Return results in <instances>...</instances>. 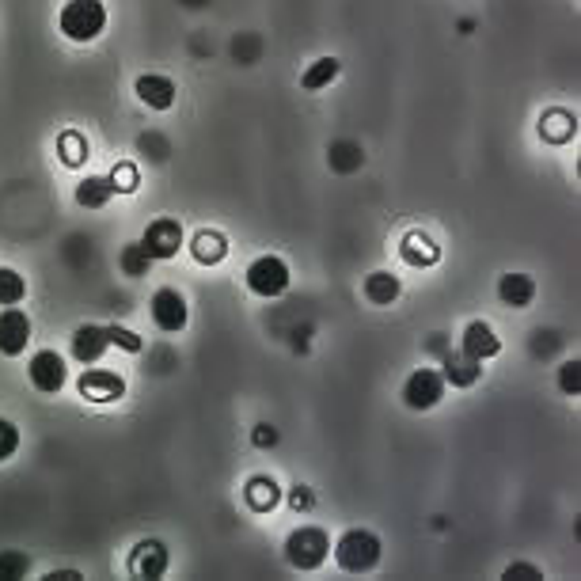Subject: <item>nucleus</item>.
I'll use <instances>...</instances> for the list:
<instances>
[{
    "label": "nucleus",
    "instance_id": "nucleus-1",
    "mask_svg": "<svg viewBox=\"0 0 581 581\" xmlns=\"http://www.w3.org/2000/svg\"><path fill=\"white\" fill-rule=\"evenodd\" d=\"M57 27L69 42H95L107 31V4L103 0H69L57 12Z\"/></svg>",
    "mask_w": 581,
    "mask_h": 581
},
{
    "label": "nucleus",
    "instance_id": "nucleus-2",
    "mask_svg": "<svg viewBox=\"0 0 581 581\" xmlns=\"http://www.w3.org/2000/svg\"><path fill=\"white\" fill-rule=\"evenodd\" d=\"M384 547H380V536L369 532V528H350L342 532V540L335 544V563L346 570V574H373L376 563H380Z\"/></svg>",
    "mask_w": 581,
    "mask_h": 581
},
{
    "label": "nucleus",
    "instance_id": "nucleus-3",
    "mask_svg": "<svg viewBox=\"0 0 581 581\" xmlns=\"http://www.w3.org/2000/svg\"><path fill=\"white\" fill-rule=\"evenodd\" d=\"M327 555H331V536H327L319 525L297 528V532H289V540H285V559H289V566L304 570V574L316 570L319 563H327Z\"/></svg>",
    "mask_w": 581,
    "mask_h": 581
},
{
    "label": "nucleus",
    "instance_id": "nucleus-4",
    "mask_svg": "<svg viewBox=\"0 0 581 581\" xmlns=\"http://www.w3.org/2000/svg\"><path fill=\"white\" fill-rule=\"evenodd\" d=\"M247 289L255 293V297H282L285 289H289V266H285V259H278V255H259L255 263L247 266Z\"/></svg>",
    "mask_w": 581,
    "mask_h": 581
},
{
    "label": "nucleus",
    "instance_id": "nucleus-5",
    "mask_svg": "<svg viewBox=\"0 0 581 581\" xmlns=\"http://www.w3.org/2000/svg\"><path fill=\"white\" fill-rule=\"evenodd\" d=\"M445 376L441 369H414L407 380H403V403L411 411H433L441 399H445Z\"/></svg>",
    "mask_w": 581,
    "mask_h": 581
},
{
    "label": "nucleus",
    "instance_id": "nucleus-6",
    "mask_svg": "<svg viewBox=\"0 0 581 581\" xmlns=\"http://www.w3.org/2000/svg\"><path fill=\"white\" fill-rule=\"evenodd\" d=\"M149 316H152V323H156L160 331H168V335L187 331V323H190L187 300H183L179 289H171V285H164V289H156V293H152Z\"/></svg>",
    "mask_w": 581,
    "mask_h": 581
},
{
    "label": "nucleus",
    "instance_id": "nucleus-7",
    "mask_svg": "<svg viewBox=\"0 0 581 581\" xmlns=\"http://www.w3.org/2000/svg\"><path fill=\"white\" fill-rule=\"evenodd\" d=\"M27 376H31V384L42 395H57L65 388V380H69V369H65V357L57 350H38L31 357V365H27Z\"/></svg>",
    "mask_w": 581,
    "mask_h": 581
},
{
    "label": "nucleus",
    "instance_id": "nucleus-8",
    "mask_svg": "<svg viewBox=\"0 0 581 581\" xmlns=\"http://www.w3.org/2000/svg\"><path fill=\"white\" fill-rule=\"evenodd\" d=\"M141 247L149 251L152 263H156V259H171V255H179V247H183V225L171 221V217H156V221L145 228Z\"/></svg>",
    "mask_w": 581,
    "mask_h": 581
},
{
    "label": "nucleus",
    "instance_id": "nucleus-9",
    "mask_svg": "<svg viewBox=\"0 0 581 581\" xmlns=\"http://www.w3.org/2000/svg\"><path fill=\"white\" fill-rule=\"evenodd\" d=\"M27 342H31V319L27 312H19L16 304L0 312V354L19 357L27 354Z\"/></svg>",
    "mask_w": 581,
    "mask_h": 581
},
{
    "label": "nucleus",
    "instance_id": "nucleus-10",
    "mask_svg": "<svg viewBox=\"0 0 581 581\" xmlns=\"http://www.w3.org/2000/svg\"><path fill=\"white\" fill-rule=\"evenodd\" d=\"M80 395L92 399V403H114V399L126 395V376L107 373V369H92V365H88L84 376H80Z\"/></svg>",
    "mask_w": 581,
    "mask_h": 581
},
{
    "label": "nucleus",
    "instance_id": "nucleus-11",
    "mask_svg": "<svg viewBox=\"0 0 581 581\" xmlns=\"http://www.w3.org/2000/svg\"><path fill=\"white\" fill-rule=\"evenodd\" d=\"M133 92H137V99H141L149 111H171V103H175L179 88H175V80H171V76L145 73V76H137Z\"/></svg>",
    "mask_w": 581,
    "mask_h": 581
},
{
    "label": "nucleus",
    "instance_id": "nucleus-12",
    "mask_svg": "<svg viewBox=\"0 0 581 581\" xmlns=\"http://www.w3.org/2000/svg\"><path fill=\"white\" fill-rule=\"evenodd\" d=\"M460 350H464L468 357H475V361H490V357L502 354V338L494 335V327H490V323L475 319V323H468V327H464Z\"/></svg>",
    "mask_w": 581,
    "mask_h": 581
},
{
    "label": "nucleus",
    "instance_id": "nucleus-13",
    "mask_svg": "<svg viewBox=\"0 0 581 581\" xmlns=\"http://www.w3.org/2000/svg\"><path fill=\"white\" fill-rule=\"evenodd\" d=\"M73 357L80 365H95V361H103V354L111 350V338H107V327H99V323H84L80 331L73 335Z\"/></svg>",
    "mask_w": 581,
    "mask_h": 581
},
{
    "label": "nucleus",
    "instance_id": "nucleus-14",
    "mask_svg": "<svg viewBox=\"0 0 581 581\" xmlns=\"http://www.w3.org/2000/svg\"><path fill=\"white\" fill-rule=\"evenodd\" d=\"M130 570L137 574V578H164V570H168V551H164V544H156V540H145V544L133 547L130 555Z\"/></svg>",
    "mask_w": 581,
    "mask_h": 581
},
{
    "label": "nucleus",
    "instance_id": "nucleus-15",
    "mask_svg": "<svg viewBox=\"0 0 581 581\" xmlns=\"http://www.w3.org/2000/svg\"><path fill=\"white\" fill-rule=\"evenodd\" d=\"M479 373H483V361L468 357L464 350H452V354L445 357V369H441L445 384H452V388H471V384L479 380Z\"/></svg>",
    "mask_w": 581,
    "mask_h": 581
},
{
    "label": "nucleus",
    "instance_id": "nucleus-16",
    "mask_svg": "<svg viewBox=\"0 0 581 581\" xmlns=\"http://www.w3.org/2000/svg\"><path fill=\"white\" fill-rule=\"evenodd\" d=\"M540 137H544L547 145H566V141L578 137V118L563 111V107H555V111H547L540 118Z\"/></svg>",
    "mask_w": 581,
    "mask_h": 581
},
{
    "label": "nucleus",
    "instance_id": "nucleus-17",
    "mask_svg": "<svg viewBox=\"0 0 581 581\" xmlns=\"http://www.w3.org/2000/svg\"><path fill=\"white\" fill-rule=\"evenodd\" d=\"M244 498L255 513H274L278 502H282V487H278L270 475H255V479H247Z\"/></svg>",
    "mask_w": 581,
    "mask_h": 581
},
{
    "label": "nucleus",
    "instance_id": "nucleus-18",
    "mask_svg": "<svg viewBox=\"0 0 581 581\" xmlns=\"http://www.w3.org/2000/svg\"><path fill=\"white\" fill-rule=\"evenodd\" d=\"M498 297H502V304H509V308H528V304L536 300V282H532L528 274H502Z\"/></svg>",
    "mask_w": 581,
    "mask_h": 581
},
{
    "label": "nucleus",
    "instance_id": "nucleus-19",
    "mask_svg": "<svg viewBox=\"0 0 581 581\" xmlns=\"http://www.w3.org/2000/svg\"><path fill=\"white\" fill-rule=\"evenodd\" d=\"M111 198H118L111 175H88V179L76 187V202H80L84 209H103Z\"/></svg>",
    "mask_w": 581,
    "mask_h": 581
},
{
    "label": "nucleus",
    "instance_id": "nucleus-20",
    "mask_svg": "<svg viewBox=\"0 0 581 581\" xmlns=\"http://www.w3.org/2000/svg\"><path fill=\"white\" fill-rule=\"evenodd\" d=\"M327 164H331V171H338V175H354V171L365 164V152H361V145L350 141V137H338L335 145L327 149Z\"/></svg>",
    "mask_w": 581,
    "mask_h": 581
},
{
    "label": "nucleus",
    "instance_id": "nucleus-21",
    "mask_svg": "<svg viewBox=\"0 0 581 581\" xmlns=\"http://www.w3.org/2000/svg\"><path fill=\"white\" fill-rule=\"evenodd\" d=\"M399 255H403L411 266H433L437 259H441V251H437V244H433L426 232H407V236H403V247H399Z\"/></svg>",
    "mask_w": 581,
    "mask_h": 581
},
{
    "label": "nucleus",
    "instance_id": "nucleus-22",
    "mask_svg": "<svg viewBox=\"0 0 581 581\" xmlns=\"http://www.w3.org/2000/svg\"><path fill=\"white\" fill-rule=\"evenodd\" d=\"M338 73H342L338 57H319V61H312V65L300 73V88H304V92H319V88L335 84Z\"/></svg>",
    "mask_w": 581,
    "mask_h": 581
},
{
    "label": "nucleus",
    "instance_id": "nucleus-23",
    "mask_svg": "<svg viewBox=\"0 0 581 581\" xmlns=\"http://www.w3.org/2000/svg\"><path fill=\"white\" fill-rule=\"evenodd\" d=\"M361 289H365V297L373 300V304H380V308H384V304H395V300H399V293H403L399 278H395V274H388V270H376V274H369Z\"/></svg>",
    "mask_w": 581,
    "mask_h": 581
},
{
    "label": "nucleus",
    "instance_id": "nucleus-24",
    "mask_svg": "<svg viewBox=\"0 0 581 581\" xmlns=\"http://www.w3.org/2000/svg\"><path fill=\"white\" fill-rule=\"evenodd\" d=\"M57 156H61V164L65 168H84L88 164V156H92V149H88V137L76 130H65L61 137H57Z\"/></svg>",
    "mask_w": 581,
    "mask_h": 581
},
{
    "label": "nucleus",
    "instance_id": "nucleus-25",
    "mask_svg": "<svg viewBox=\"0 0 581 581\" xmlns=\"http://www.w3.org/2000/svg\"><path fill=\"white\" fill-rule=\"evenodd\" d=\"M225 236L221 232H198L194 236V259L202 266H217L225 259Z\"/></svg>",
    "mask_w": 581,
    "mask_h": 581
},
{
    "label": "nucleus",
    "instance_id": "nucleus-26",
    "mask_svg": "<svg viewBox=\"0 0 581 581\" xmlns=\"http://www.w3.org/2000/svg\"><path fill=\"white\" fill-rule=\"evenodd\" d=\"M118 266H122V274H126V278H145V274H149V266H152V259H149V251L141 247V240H137V244L122 247Z\"/></svg>",
    "mask_w": 581,
    "mask_h": 581
},
{
    "label": "nucleus",
    "instance_id": "nucleus-27",
    "mask_svg": "<svg viewBox=\"0 0 581 581\" xmlns=\"http://www.w3.org/2000/svg\"><path fill=\"white\" fill-rule=\"evenodd\" d=\"M23 297H27V282H23V274L12 270V266H0V304L12 308V304H19Z\"/></svg>",
    "mask_w": 581,
    "mask_h": 581
},
{
    "label": "nucleus",
    "instance_id": "nucleus-28",
    "mask_svg": "<svg viewBox=\"0 0 581 581\" xmlns=\"http://www.w3.org/2000/svg\"><path fill=\"white\" fill-rule=\"evenodd\" d=\"M31 574V559L23 551H0V581H19Z\"/></svg>",
    "mask_w": 581,
    "mask_h": 581
},
{
    "label": "nucleus",
    "instance_id": "nucleus-29",
    "mask_svg": "<svg viewBox=\"0 0 581 581\" xmlns=\"http://www.w3.org/2000/svg\"><path fill=\"white\" fill-rule=\"evenodd\" d=\"M19 441H23V437H19L16 422H8V418H0V464L16 456V452H19Z\"/></svg>",
    "mask_w": 581,
    "mask_h": 581
},
{
    "label": "nucleus",
    "instance_id": "nucleus-30",
    "mask_svg": "<svg viewBox=\"0 0 581 581\" xmlns=\"http://www.w3.org/2000/svg\"><path fill=\"white\" fill-rule=\"evenodd\" d=\"M107 338H111V346H118V350H126V354H141L145 346H141V338L133 335V331H126V327H107Z\"/></svg>",
    "mask_w": 581,
    "mask_h": 581
},
{
    "label": "nucleus",
    "instance_id": "nucleus-31",
    "mask_svg": "<svg viewBox=\"0 0 581 581\" xmlns=\"http://www.w3.org/2000/svg\"><path fill=\"white\" fill-rule=\"evenodd\" d=\"M559 388H563L566 395L581 392V361L578 357H574V361H566L563 369H559Z\"/></svg>",
    "mask_w": 581,
    "mask_h": 581
},
{
    "label": "nucleus",
    "instance_id": "nucleus-32",
    "mask_svg": "<svg viewBox=\"0 0 581 581\" xmlns=\"http://www.w3.org/2000/svg\"><path fill=\"white\" fill-rule=\"evenodd\" d=\"M111 183H114L118 194H130V190H137V168H133V164H114Z\"/></svg>",
    "mask_w": 581,
    "mask_h": 581
},
{
    "label": "nucleus",
    "instance_id": "nucleus-33",
    "mask_svg": "<svg viewBox=\"0 0 581 581\" xmlns=\"http://www.w3.org/2000/svg\"><path fill=\"white\" fill-rule=\"evenodd\" d=\"M255 445H259V449H274V445H278V430L259 426V430H255Z\"/></svg>",
    "mask_w": 581,
    "mask_h": 581
},
{
    "label": "nucleus",
    "instance_id": "nucleus-34",
    "mask_svg": "<svg viewBox=\"0 0 581 581\" xmlns=\"http://www.w3.org/2000/svg\"><path fill=\"white\" fill-rule=\"evenodd\" d=\"M506 581H517V578H532V581H540V574L532 570V566H509L506 574H502Z\"/></svg>",
    "mask_w": 581,
    "mask_h": 581
},
{
    "label": "nucleus",
    "instance_id": "nucleus-35",
    "mask_svg": "<svg viewBox=\"0 0 581 581\" xmlns=\"http://www.w3.org/2000/svg\"><path fill=\"white\" fill-rule=\"evenodd\" d=\"M289 498H293V506H297V509H312V506H316V502H312V490H304V487H297L293 494H289Z\"/></svg>",
    "mask_w": 581,
    "mask_h": 581
}]
</instances>
